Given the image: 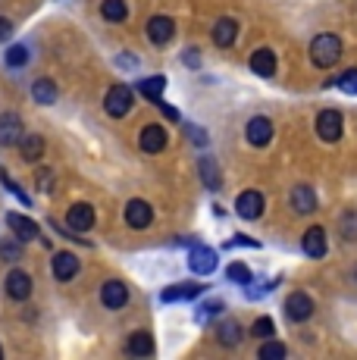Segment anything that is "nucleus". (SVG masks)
<instances>
[{"instance_id": "1", "label": "nucleus", "mask_w": 357, "mask_h": 360, "mask_svg": "<svg viewBox=\"0 0 357 360\" xmlns=\"http://www.w3.org/2000/svg\"><path fill=\"white\" fill-rule=\"evenodd\" d=\"M311 60H313V66H320V69H329V66L339 63V60H342L339 34H329V32L317 34V38L311 41Z\"/></svg>"}, {"instance_id": "28", "label": "nucleus", "mask_w": 357, "mask_h": 360, "mask_svg": "<svg viewBox=\"0 0 357 360\" xmlns=\"http://www.w3.org/2000/svg\"><path fill=\"white\" fill-rule=\"evenodd\" d=\"M100 16H104L107 22H122V19L129 16L126 0H104V4H100Z\"/></svg>"}, {"instance_id": "6", "label": "nucleus", "mask_w": 357, "mask_h": 360, "mask_svg": "<svg viewBox=\"0 0 357 360\" xmlns=\"http://www.w3.org/2000/svg\"><path fill=\"white\" fill-rule=\"evenodd\" d=\"M188 266H191V273H197V276H210L216 269V251L214 248L197 245L195 251L188 254Z\"/></svg>"}, {"instance_id": "37", "label": "nucleus", "mask_w": 357, "mask_h": 360, "mask_svg": "<svg viewBox=\"0 0 357 360\" xmlns=\"http://www.w3.org/2000/svg\"><path fill=\"white\" fill-rule=\"evenodd\" d=\"M35 185H38V191H51L53 188V172L51 169H38Z\"/></svg>"}, {"instance_id": "17", "label": "nucleus", "mask_w": 357, "mask_h": 360, "mask_svg": "<svg viewBox=\"0 0 357 360\" xmlns=\"http://www.w3.org/2000/svg\"><path fill=\"white\" fill-rule=\"evenodd\" d=\"M201 292H204V285H197V282H178V285L163 288L160 301H163V304H173V301H191V297H197Z\"/></svg>"}, {"instance_id": "24", "label": "nucleus", "mask_w": 357, "mask_h": 360, "mask_svg": "<svg viewBox=\"0 0 357 360\" xmlns=\"http://www.w3.org/2000/svg\"><path fill=\"white\" fill-rule=\"evenodd\" d=\"M126 348H129V354H135V357H150L154 354V335H150V332H135Z\"/></svg>"}, {"instance_id": "23", "label": "nucleus", "mask_w": 357, "mask_h": 360, "mask_svg": "<svg viewBox=\"0 0 357 360\" xmlns=\"http://www.w3.org/2000/svg\"><path fill=\"white\" fill-rule=\"evenodd\" d=\"M138 91H141L148 101H157V103H160L163 91H167V75H150V79H141V82H138Z\"/></svg>"}, {"instance_id": "38", "label": "nucleus", "mask_w": 357, "mask_h": 360, "mask_svg": "<svg viewBox=\"0 0 357 360\" xmlns=\"http://www.w3.org/2000/svg\"><path fill=\"white\" fill-rule=\"evenodd\" d=\"M226 248H260V241L245 238V235H235V238H229V241H226Z\"/></svg>"}, {"instance_id": "31", "label": "nucleus", "mask_w": 357, "mask_h": 360, "mask_svg": "<svg viewBox=\"0 0 357 360\" xmlns=\"http://www.w3.org/2000/svg\"><path fill=\"white\" fill-rule=\"evenodd\" d=\"M285 357V345L283 342H270L266 338L264 348H260V360H283Z\"/></svg>"}, {"instance_id": "7", "label": "nucleus", "mask_w": 357, "mask_h": 360, "mask_svg": "<svg viewBox=\"0 0 357 360\" xmlns=\"http://www.w3.org/2000/svg\"><path fill=\"white\" fill-rule=\"evenodd\" d=\"M126 223L132 226V229H148L150 223H154V210H150V204L148 200H129V207H126Z\"/></svg>"}, {"instance_id": "44", "label": "nucleus", "mask_w": 357, "mask_h": 360, "mask_svg": "<svg viewBox=\"0 0 357 360\" xmlns=\"http://www.w3.org/2000/svg\"><path fill=\"white\" fill-rule=\"evenodd\" d=\"M160 110H163V116H167V120H176L178 122V110L176 107H169V103H160Z\"/></svg>"}, {"instance_id": "5", "label": "nucleus", "mask_w": 357, "mask_h": 360, "mask_svg": "<svg viewBox=\"0 0 357 360\" xmlns=\"http://www.w3.org/2000/svg\"><path fill=\"white\" fill-rule=\"evenodd\" d=\"M173 34H176V22L169 16H154L148 22V41H150V44L163 47V44H169V41H173Z\"/></svg>"}, {"instance_id": "12", "label": "nucleus", "mask_w": 357, "mask_h": 360, "mask_svg": "<svg viewBox=\"0 0 357 360\" xmlns=\"http://www.w3.org/2000/svg\"><path fill=\"white\" fill-rule=\"evenodd\" d=\"M245 135H248V141L254 148H266L273 141V122L264 120V116H254L248 122V129H245Z\"/></svg>"}, {"instance_id": "20", "label": "nucleus", "mask_w": 357, "mask_h": 360, "mask_svg": "<svg viewBox=\"0 0 357 360\" xmlns=\"http://www.w3.org/2000/svg\"><path fill=\"white\" fill-rule=\"evenodd\" d=\"M6 226L13 229L19 241H32L38 238V223H32L29 217H19V213H6Z\"/></svg>"}, {"instance_id": "14", "label": "nucleus", "mask_w": 357, "mask_h": 360, "mask_svg": "<svg viewBox=\"0 0 357 360\" xmlns=\"http://www.w3.org/2000/svg\"><path fill=\"white\" fill-rule=\"evenodd\" d=\"M66 223H70L72 232H88L94 226V210L91 204H72L70 213H66Z\"/></svg>"}, {"instance_id": "11", "label": "nucleus", "mask_w": 357, "mask_h": 360, "mask_svg": "<svg viewBox=\"0 0 357 360\" xmlns=\"http://www.w3.org/2000/svg\"><path fill=\"white\" fill-rule=\"evenodd\" d=\"M6 295L13 297V301H25V297L32 295V276L22 273V269H13L10 276H6Z\"/></svg>"}, {"instance_id": "39", "label": "nucleus", "mask_w": 357, "mask_h": 360, "mask_svg": "<svg viewBox=\"0 0 357 360\" xmlns=\"http://www.w3.org/2000/svg\"><path fill=\"white\" fill-rule=\"evenodd\" d=\"M185 66H188V69L201 66V53H197V47H188V51H185Z\"/></svg>"}, {"instance_id": "18", "label": "nucleus", "mask_w": 357, "mask_h": 360, "mask_svg": "<svg viewBox=\"0 0 357 360\" xmlns=\"http://www.w3.org/2000/svg\"><path fill=\"white\" fill-rule=\"evenodd\" d=\"M292 210L294 213H317V195L311 185H294L292 188Z\"/></svg>"}, {"instance_id": "13", "label": "nucleus", "mask_w": 357, "mask_h": 360, "mask_svg": "<svg viewBox=\"0 0 357 360\" xmlns=\"http://www.w3.org/2000/svg\"><path fill=\"white\" fill-rule=\"evenodd\" d=\"M235 210L242 219H257L264 213V195L260 191H242L235 200Z\"/></svg>"}, {"instance_id": "15", "label": "nucleus", "mask_w": 357, "mask_h": 360, "mask_svg": "<svg viewBox=\"0 0 357 360\" xmlns=\"http://www.w3.org/2000/svg\"><path fill=\"white\" fill-rule=\"evenodd\" d=\"M301 248H304V254H307V257H313V260L326 257V232H323L320 226L307 229L304 238H301Z\"/></svg>"}, {"instance_id": "3", "label": "nucleus", "mask_w": 357, "mask_h": 360, "mask_svg": "<svg viewBox=\"0 0 357 360\" xmlns=\"http://www.w3.org/2000/svg\"><path fill=\"white\" fill-rule=\"evenodd\" d=\"M311 314H313V301H311V295H304V292H292L285 297V316L292 323H304V320H311Z\"/></svg>"}, {"instance_id": "2", "label": "nucleus", "mask_w": 357, "mask_h": 360, "mask_svg": "<svg viewBox=\"0 0 357 360\" xmlns=\"http://www.w3.org/2000/svg\"><path fill=\"white\" fill-rule=\"evenodd\" d=\"M132 107H135V91L129 85H113L107 91L104 110L113 116V120H122V116H129V113H132Z\"/></svg>"}, {"instance_id": "19", "label": "nucleus", "mask_w": 357, "mask_h": 360, "mask_svg": "<svg viewBox=\"0 0 357 360\" xmlns=\"http://www.w3.org/2000/svg\"><path fill=\"white\" fill-rule=\"evenodd\" d=\"M251 72L260 75V79H273V72H276V53L273 51H254L251 53Z\"/></svg>"}, {"instance_id": "34", "label": "nucleus", "mask_w": 357, "mask_h": 360, "mask_svg": "<svg viewBox=\"0 0 357 360\" xmlns=\"http://www.w3.org/2000/svg\"><path fill=\"white\" fill-rule=\"evenodd\" d=\"M251 335H254V338H270V335H276V329H273V320H270V316H260V320L251 326Z\"/></svg>"}, {"instance_id": "22", "label": "nucleus", "mask_w": 357, "mask_h": 360, "mask_svg": "<svg viewBox=\"0 0 357 360\" xmlns=\"http://www.w3.org/2000/svg\"><path fill=\"white\" fill-rule=\"evenodd\" d=\"M216 342L226 345V348H235L238 342H242V326H238V320H223L216 326Z\"/></svg>"}, {"instance_id": "8", "label": "nucleus", "mask_w": 357, "mask_h": 360, "mask_svg": "<svg viewBox=\"0 0 357 360\" xmlns=\"http://www.w3.org/2000/svg\"><path fill=\"white\" fill-rule=\"evenodd\" d=\"M22 135H25V129H22V120H19L16 113H4V116H0V144H4V148L19 144V141H22Z\"/></svg>"}, {"instance_id": "30", "label": "nucleus", "mask_w": 357, "mask_h": 360, "mask_svg": "<svg viewBox=\"0 0 357 360\" xmlns=\"http://www.w3.org/2000/svg\"><path fill=\"white\" fill-rule=\"evenodd\" d=\"M25 63H29V47H25V44H13L10 51H6V66L19 69V66H25Z\"/></svg>"}, {"instance_id": "29", "label": "nucleus", "mask_w": 357, "mask_h": 360, "mask_svg": "<svg viewBox=\"0 0 357 360\" xmlns=\"http://www.w3.org/2000/svg\"><path fill=\"white\" fill-rule=\"evenodd\" d=\"M226 279H232V282H238V285H251L254 282V273L245 263H229V269H226Z\"/></svg>"}, {"instance_id": "21", "label": "nucleus", "mask_w": 357, "mask_h": 360, "mask_svg": "<svg viewBox=\"0 0 357 360\" xmlns=\"http://www.w3.org/2000/svg\"><path fill=\"white\" fill-rule=\"evenodd\" d=\"M235 38H238V22L235 19H229V16H223L214 25V44L216 47H232L235 44Z\"/></svg>"}, {"instance_id": "35", "label": "nucleus", "mask_w": 357, "mask_h": 360, "mask_svg": "<svg viewBox=\"0 0 357 360\" xmlns=\"http://www.w3.org/2000/svg\"><path fill=\"white\" fill-rule=\"evenodd\" d=\"M335 85H339L345 94H357V69H348L345 75H339V79H335Z\"/></svg>"}, {"instance_id": "9", "label": "nucleus", "mask_w": 357, "mask_h": 360, "mask_svg": "<svg viewBox=\"0 0 357 360\" xmlns=\"http://www.w3.org/2000/svg\"><path fill=\"white\" fill-rule=\"evenodd\" d=\"M100 301H104L107 310H119L129 304V288L122 285L119 279H110L104 282V288H100Z\"/></svg>"}, {"instance_id": "41", "label": "nucleus", "mask_w": 357, "mask_h": 360, "mask_svg": "<svg viewBox=\"0 0 357 360\" xmlns=\"http://www.w3.org/2000/svg\"><path fill=\"white\" fill-rule=\"evenodd\" d=\"M0 257H10V260H19V248H16V245H4V248H0Z\"/></svg>"}, {"instance_id": "25", "label": "nucleus", "mask_w": 357, "mask_h": 360, "mask_svg": "<svg viewBox=\"0 0 357 360\" xmlns=\"http://www.w3.org/2000/svg\"><path fill=\"white\" fill-rule=\"evenodd\" d=\"M201 179L210 191H219L223 188V176H219V166L214 157H201Z\"/></svg>"}, {"instance_id": "26", "label": "nucleus", "mask_w": 357, "mask_h": 360, "mask_svg": "<svg viewBox=\"0 0 357 360\" xmlns=\"http://www.w3.org/2000/svg\"><path fill=\"white\" fill-rule=\"evenodd\" d=\"M19 150H22V160H41L44 157V138L41 135H22V141H19Z\"/></svg>"}, {"instance_id": "43", "label": "nucleus", "mask_w": 357, "mask_h": 360, "mask_svg": "<svg viewBox=\"0 0 357 360\" xmlns=\"http://www.w3.org/2000/svg\"><path fill=\"white\" fill-rule=\"evenodd\" d=\"M119 66L135 69V66H138V57H135V53H119Z\"/></svg>"}, {"instance_id": "4", "label": "nucleus", "mask_w": 357, "mask_h": 360, "mask_svg": "<svg viewBox=\"0 0 357 360\" xmlns=\"http://www.w3.org/2000/svg\"><path fill=\"white\" fill-rule=\"evenodd\" d=\"M317 135L329 144L339 141L342 138V113L339 110H323V113L317 116Z\"/></svg>"}, {"instance_id": "40", "label": "nucleus", "mask_w": 357, "mask_h": 360, "mask_svg": "<svg viewBox=\"0 0 357 360\" xmlns=\"http://www.w3.org/2000/svg\"><path fill=\"white\" fill-rule=\"evenodd\" d=\"M185 131H188V138L195 144H207V131H201L197 126H185Z\"/></svg>"}, {"instance_id": "16", "label": "nucleus", "mask_w": 357, "mask_h": 360, "mask_svg": "<svg viewBox=\"0 0 357 360\" xmlns=\"http://www.w3.org/2000/svg\"><path fill=\"white\" fill-rule=\"evenodd\" d=\"M51 269H53V276H57L60 282H70L75 273H79V257L70 251H60V254H53V263H51Z\"/></svg>"}, {"instance_id": "42", "label": "nucleus", "mask_w": 357, "mask_h": 360, "mask_svg": "<svg viewBox=\"0 0 357 360\" xmlns=\"http://www.w3.org/2000/svg\"><path fill=\"white\" fill-rule=\"evenodd\" d=\"M10 34H13V22H10V19L0 16V41H6Z\"/></svg>"}, {"instance_id": "32", "label": "nucleus", "mask_w": 357, "mask_h": 360, "mask_svg": "<svg viewBox=\"0 0 357 360\" xmlns=\"http://www.w3.org/2000/svg\"><path fill=\"white\" fill-rule=\"evenodd\" d=\"M219 310H223V304H219V301H207V304H201V307H197L195 320L204 326V323H210V320H214V316L219 314Z\"/></svg>"}, {"instance_id": "36", "label": "nucleus", "mask_w": 357, "mask_h": 360, "mask_svg": "<svg viewBox=\"0 0 357 360\" xmlns=\"http://www.w3.org/2000/svg\"><path fill=\"white\" fill-rule=\"evenodd\" d=\"M342 235H345L348 241H357V213H345L342 217Z\"/></svg>"}, {"instance_id": "33", "label": "nucleus", "mask_w": 357, "mask_h": 360, "mask_svg": "<svg viewBox=\"0 0 357 360\" xmlns=\"http://www.w3.org/2000/svg\"><path fill=\"white\" fill-rule=\"evenodd\" d=\"M0 185H4V188H6V191H13V195H16L19 200H22V204H25V207H32V198H29V195H25V191H22V188H19V185H16V182H13V179H10V172H0Z\"/></svg>"}, {"instance_id": "10", "label": "nucleus", "mask_w": 357, "mask_h": 360, "mask_svg": "<svg viewBox=\"0 0 357 360\" xmlns=\"http://www.w3.org/2000/svg\"><path fill=\"white\" fill-rule=\"evenodd\" d=\"M138 144H141L144 154H157V150L167 148V129L157 126V122H150V126H144V129H141Z\"/></svg>"}, {"instance_id": "27", "label": "nucleus", "mask_w": 357, "mask_h": 360, "mask_svg": "<svg viewBox=\"0 0 357 360\" xmlns=\"http://www.w3.org/2000/svg\"><path fill=\"white\" fill-rule=\"evenodd\" d=\"M32 98L38 103H44V107H51V103L57 101V85H53L51 79H38L35 85H32Z\"/></svg>"}]
</instances>
